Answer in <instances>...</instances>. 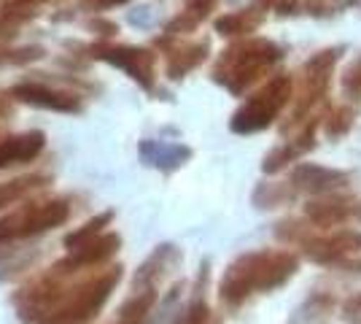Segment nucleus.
<instances>
[{
  "instance_id": "nucleus-1",
  "label": "nucleus",
  "mask_w": 361,
  "mask_h": 324,
  "mask_svg": "<svg viewBox=\"0 0 361 324\" xmlns=\"http://www.w3.org/2000/svg\"><path fill=\"white\" fill-rule=\"evenodd\" d=\"M124 268L103 265L92 270H65L54 263L11 294V306L22 324H90L114 289Z\"/></svg>"
},
{
  "instance_id": "nucleus-2",
  "label": "nucleus",
  "mask_w": 361,
  "mask_h": 324,
  "mask_svg": "<svg viewBox=\"0 0 361 324\" xmlns=\"http://www.w3.org/2000/svg\"><path fill=\"white\" fill-rule=\"evenodd\" d=\"M300 270V257L291 248H256L235 257L219 281V300L226 308H240L256 294L286 287Z\"/></svg>"
},
{
  "instance_id": "nucleus-3",
  "label": "nucleus",
  "mask_w": 361,
  "mask_h": 324,
  "mask_svg": "<svg viewBox=\"0 0 361 324\" xmlns=\"http://www.w3.org/2000/svg\"><path fill=\"white\" fill-rule=\"evenodd\" d=\"M275 238L291 248H300L310 263L345 270L361 257V230H318L305 216L283 219L275 224Z\"/></svg>"
},
{
  "instance_id": "nucleus-4",
  "label": "nucleus",
  "mask_w": 361,
  "mask_h": 324,
  "mask_svg": "<svg viewBox=\"0 0 361 324\" xmlns=\"http://www.w3.org/2000/svg\"><path fill=\"white\" fill-rule=\"evenodd\" d=\"M283 60V49L270 38H245L221 52L213 65V81L229 95H245L254 84L272 73V68Z\"/></svg>"
},
{
  "instance_id": "nucleus-5",
  "label": "nucleus",
  "mask_w": 361,
  "mask_h": 324,
  "mask_svg": "<svg viewBox=\"0 0 361 324\" xmlns=\"http://www.w3.org/2000/svg\"><path fill=\"white\" fill-rule=\"evenodd\" d=\"M73 214V205L62 195H44V198H25L16 208L0 216V248L38 238L49 230L62 227Z\"/></svg>"
},
{
  "instance_id": "nucleus-6",
  "label": "nucleus",
  "mask_w": 361,
  "mask_h": 324,
  "mask_svg": "<svg viewBox=\"0 0 361 324\" xmlns=\"http://www.w3.org/2000/svg\"><path fill=\"white\" fill-rule=\"evenodd\" d=\"M294 97V76L288 73H275L270 81H264L245 103H243L232 119H229V130L235 136H254L275 124V119L283 114L288 100Z\"/></svg>"
},
{
  "instance_id": "nucleus-7",
  "label": "nucleus",
  "mask_w": 361,
  "mask_h": 324,
  "mask_svg": "<svg viewBox=\"0 0 361 324\" xmlns=\"http://www.w3.org/2000/svg\"><path fill=\"white\" fill-rule=\"evenodd\" d=\"M340 54H343V49H324L302 65L300 84L294 90V108L288 114V122L281 127L283 136H288L291 130H300L302 124L316 114V108L326 100L331 87V73H334V65L340 60Z\"/></svg>"
},
{
  "instance_id": "nucleus-8",
  "label": "nucleus",
  "mask_w": 361,
  "mask_h": 324,
  "mask_svg": "<svg viewBox=\"0 0 361 324\" xmlns=\"http://www.w3.org/2000/svg\"><path fill=\"white\" fill-rule=\"evenodd\" d=\"M94 60L108 62L114 68L124 71L143 90H154L157 84V54L143 47H127V44H94L90 49Z\"/></svg>"
},
{
  "instance_id": "nucleus-9",
  "label": "nucleus",
  "mask_w": 361,
  "mask_h": 324,
  "mask_svg": "<svg viewBox=\"0 0 361 324\" xmlns=\"http://www.w3.org/2000/svg\"><path fill=\"white\" fill-rule=\"evenodd\" d=\"M11 97L16 103L44 108V111H57V114H81L84 111L81 95L57 90V87H49V84H41V81H19V84L11 87Z\"/></svg>"
},
{
  "instance_id": "nucleus-10",
  "label": "nucleus",
  "mask_w": 361,
  "mask_h": 324,
  "mask_svg": "<svg viewBox=\"0 0 361 324\" xmlns=\"http://www.w3.org/2000/svg\"><path fill=\"white\" fill-rule=\"evenodd\" d=\"M356 214H359V200L353 195H348L345 189L329 192V195H316L305 203V219L318 230H337Z\"/></svg>"
},
{
  "instance_id": "nucleus-11",
  "label": "nucleus",
  "mask_w": 361,
  "mask_h": 324,
  "mask_svg": "<svg viewBox=\"0 0 361 324\" xmlns=\"http://www.w3.org/2000/svg\"><path fill=\"white\" fill-rule=\"evenodd\" d=\"M288 184L294 186L297 195H329V192H343L350 184V173L337 168H326V165H316V162H300L288 173Z\"/></svg>"
},
{
  "instance_id": "nucleus-12",
  "label": "nucleus",
  "mask_w": 361,
  "mask_h": 324,
  "mask_svg": "<svg viewBox=\"0 0 361 324\" xmlns=\"http://www.w3.org/2000/svg\"><path fill=\"white\" fill-rule=\"evenodd\" d=\"M321 122H324V114H313V116L297 130L294 138L283 140L281 146H275L272 152H267L264 160H262V173L275 176V173L286 170L291 162H297L300 157H305L307 152H313V149H316V130Z\"/></svg>"
},
{
  "instance_id": "nucleus-13",
  "label": "nucleus",
  "mask_w": 361,
  "mask_h": 324,
  "mask_svg": "<svg viewBox=\"0 0 361 324\" xmlns=\"http://www.w3.org/2000/svg\"><path fill=\"white\" fill-rule=\"evenodd\" d=\"M183 263V251L176 244H159L154 246L149 257L137 265L130 292H143V289H159L167 276H173Z\"/></svg>"
},
{
  "instance_id": "nucleus-14",
  "label": "nucleus",
  "mask_w": 361,
  "mask_h": 324,
  "mask_svg": "<svg viewBox=\"0 0 361 324\" xmlns=\"http://www.w3.org/2000/svg\"><path fill=\"white\" fill-rule=\"evenodd\" d=\"M121 248V235L119 232H103L97 235L94 241H90L87 246L73 248L68 251L62 260H57L60 268L65 270H92V268H103V265H111V260L119 254Z\"/></svg>"
},
{
  "instance_id": "nucleus-15",
  "label": "nucleus",
  "mask_w": 361,
  "mask_h": 324,
  "mask_svg": "<svg viewBox=\"0 0 361 324\" xmlns=\"http://www.w3.org/2000/svg\"><path fill=\"white\" fill-rule=\"evenodd\" d=\"M137 155H140V162L146 168H157L159 173H176L195 157V152L186 143H167V140L146 138L140 140Z\"/></svg>"
},
{
  "instance_id": "nucleus-16",
  "label": "nucleus",
  "mask_w": 361,
  "mask_h": 324,
  "mask_svg": "<svg viewBox=\"0 0 361 324\" xmlns=\"http://www.w3.org/2000/svg\"><path fill=\"white\" fill-rule=\"evenodd\" d=\"M44 149H46V136L41 130H27V133H16V136H3V138H0V170L32 162L35 157H41Z\"/></svg>"
},
{
  "instance_id": "nucleus-17",
  "label": "nucleus",
  "mask_w": 361,
  "mask_h": 324,
  "mask_svg": "<svg viewBox=\"0 0 361 324\" xmlns=\"http://www.w3.org/2000/svg\"><path fill=\"white\" fill-rule=\"evenodd\" d=\"M208 52H211V41H208V38H202V41H183V44L170 47L165 52L167 78H173V81L186 78L192 71H197L202 62L208 60Z\"/></svg>"
},
{
  "instance_id": "nucleus-18",
  "label": "nucleus",
  "mask_w": 361,
  "mask_h": 324,
  "mask_svg": "<svg viewBox=\"0 0 361 324\" xmlns=\"http://www.w3.org/2000/svg\"><path fill=\"white\" fill-rule=\"evenodd\" d=\"M262 22H264V11L259 6H248L240 11H229V14L219 16L213 22V28L224 38H243V35H251V32L259 30Z\"/></svg>"
},
{
  "instance_id": "nucleus-19",
  "label": "nucleus",
  "mask_w": 361,
  "mask_h": 324,
  "mask_svg": "<svg viewBox=\"0 0 361 324\" xmlns=\"http://www.w3.org/2000/svg\"><path fill=\"white\" fill-rule=\"evenodd\" d=\"M159 303V292L157 289H143V292H130V297L121 303L116 311V319L108 324H146L151 311Z\"/></svg>"
},
{
  "instance_id": "nucleus-20",
  "label": "nucleus",
  "mask_w": 361,
  "mask_h": 324,
  "mask_svg": "<svg viewBox=\"0 0 361 324\" xmlns=\"http://www.w3.org/2000/svg\"><path fill=\"white\" fill-rule=\"evenodd\" d=\"M46 184H51V179L46 173H30V176H19L11 181H0V211L30 198L32 192L44 189Z\"/></svg>"
},
{
  "instance_id": "nucleus-21",
  "label": "nucleus",
  "mask_w": 361,
  "mask_h": 324,
  "mask_svg": "<svg viewBox=\"0 0 361 324\" xmlns=\"http://www.w3.org/2000/svg\"><path fill=\"white\" fill-rule=\"evenodd\" d=\"M300 195L294 192V186L288 181H262L256 184L251 200L259 211H272V208H283V205H291Z\"/></svg>"
},
{
  "instance_id": "nucleus-22",
  "label": "nucleus",
  "mask_w": 361,
  "mask_h": 324,
  "mask_svg": "<svg viewBox=\"0 0 361 324\" xmlns=\"http://www.w3.org/2000/svg\"><path fill=\"white\" fill-rule=\"evenodd\" d=\"M116 219V214L114 211H100V214L90 216L81 227H75V230H71L65 238H62V246L68 248V251H73V248H81L87 246L90 241H94L97 235H103V232L111 227V222Z\"/></svg>"
},
{
  "instance_id": "nucleus-23",
  "label": "nucleus",
  "mask_w": 361,
  "mask_h": 324,
  "mask_svg": "<svg viewBox=\"0 0 361 324\" xmlns=\"http://www.w3.org/2000/svg\"><path fill=\"white\" fill-rule=\"evenodd\" d=\"M334 311H337V300L326 292H318L313 297H307L300 308L294 311L288 324H321L326 322Z\"/></svg>"
},
{
  "instance_id": "nucleus-24",
  "label": "nucleus",
  "mask_w": 361,
  "mask_h": 324,
  "mask_svg": "<svg viewBox=\"0 0 361 324\" xmlns=\"http://www.w3.org/2000/svg\"><path fill=\"white\" fill-rule=\"evenodd\" d=\"M180 294H183V284H173L170 292L157 303L159 308L151 311V316L146 324H180V316H183Z\"/></svg>"
},
{
  "instance_id": "nucleus-25",
  "label": "nucleus",
  "mask_w": 361,
  "mask_h": 324,
  "mask_svg": "<svg viewBox=\"0 0 361 324\" xmlns=\"http://www.w3.org/2000/svg\"><path fill=\"white\" fill-rule=\"evenodd\" d=\"M353 122H356V111L350 106H337L324 116V133L331 140L345 138L348 133H350V127H353Z\"/></svg>"
},
{
  "instance_id": "nucleus-26",
  "label": "nucleus",
  "mask_w": 361,
  "mask_h": 324,
  "mask_svg": "<svg viewBox=\"0 0 361 324\" xmlns=\"http://www.w3.org/2000/svg\"><path fill=\"white\" fill-rule=\"evenodd\" d=\"M340 87L350 100H361V54L348 65L340 76Z\"/></svg>"
},
{
  "instance_id": "nucleus-27",
  "label": "nucleus",
  "mask_w": 361,
  "mask_h": 324,
  "mask_svg": "<svg viewBox=\"0 0 361 324\" xmlns=\"http://www.w3.org/2000/svg\"><path fill=\"white\" fill-rule=\"evenodd\" d=\"M46 52L41 47H25V49H6L0 52V62H8V65H25V62L41 60Z\"/></svg>"
},
{
  "instance_id": "nucleus-28",
  "label": "nucleus",
  "mask_w": 361,
  "mask_h": 324,
  "mask_svg": "<svg viewBox=\"0 0 361 324\" xmlns=\"http://www.w3.org/2000/svg\"><path fill=\"white\" fill-rule=\"evenodd\" d=\"M216 3H219V0H186V6H183L180 14L189 16L195 25H200V22H205V19L211 16V11L216 8Z\"/></svg>"
},
{
  "instance_id": "nucleus-29",
  "label": "nucleus",
  "mask_w": 361,
  "mask_h": 324,
  "mask_svg": "<svg viewBox=\"0 0 361 324\" xmlns=\"http://www.w3.org/2000/svg\"><path fill=\"white\" fill-rule=\"evenodd\" d=\"M340 313H343V319H348V322L361 324V292L353 294V297H348L345 303L340 306Z\"/></svg>"
},
{
  "instance_id": "nucleus-30",
  "label": "nucleus",
  "mask_w": 361,
  "mask_h": 324,
  "mask_svg": "<svg viewBox=\"0 0 361 324\" xmlns=\"http://www.w3.org/2000/svg\"><path fill=\"white\" fill-rule=\"evenodd\" d=\"M127 19H130V25H135V28H151V22H154V14H151V8H146V6H140V8H135V11H130L127 14Z\"/></svg>"
},
{
  "instance_id": "nucleus-31",
  "label": "nucleus",
  "mask_w": 361,
  "mask_h": 324,
  "mask_svg": "<svg viewBox=\"0 0 361 324\" xmlns=\"http://www.w3.org/2000/svg\"><path fill=\"white\" fill-rule=\"evenodd\" d=\"M81 3L92 11H103V8H114V6H124L130 0H81Z\"/></svg>"
},
{
  "instance_id": "nucleus-32",
  "label": "nucleus",
  "mask_w": 361,
  "mask_h": 324,
  "mask_svg": "<svg viewBox=\"0 0 361 324\" xmlns=\"http://www.w3.org/2000/svg\"><path fill=\"white\" fill-rule=\"evenodd\" d=\"M90 28H92V30H97V32H100L103 38H111L114 32H119V28H116L114 22H106V19H94V22H92V25H90Z\"/></svg>"
},
{
  "instance_id": "nucleus-33",
  "label": "nucleus",
  "mask_w": 361,
  "mask_h": 324,
  "mask_svg": "<svg viewBox=\"0 0 361 324\" xmlns=\"http://www.w3.org/2000/svg\"><path fill=\"white\" fill-rule=\"evenodd\" d=\"M11 100H14L11 95H0V119L14 114V103H11Z\"/></svg>"
},
{
  "instance_id": "nucleus-34",
  "label": "nucleus",
  "mask_w": 361,
  "mask_h": 324,
  "mask_svg": "<svg viewBox=\"0 0 361 324\" xmlns=\"http://www.w3.org/2000/svg\"><path fill=\"white\" fill-rule=\"evenodd\" d=\"M356 216H359V219H361V203H359V214H356Z\"/></svg>"
}]
</instances>
